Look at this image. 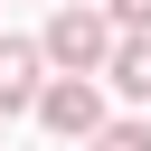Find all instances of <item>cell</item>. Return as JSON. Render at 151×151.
Masks as SVG:
<instances>
[{
    "label": "cell",
    "instance_id": "obj_1",
    "mask_svg": "<svg viewBox=\"0 0 151 151\" xmlns=\"http://www.w3.org/2000/svg\"><path fill=\"white\" fill-rule=\"evenodd\" d=\"M38 47H47V66H66V76H94V66H113V47H123V28L104 19V9H57L47 28H38Z\"/></svg>",
    "mask_w": 151,
    "mask_h": 151
},
{
    "label": "cell",
    "instance_id": "obj_2",
    "mask_svg": "<svg viewBox=\"0 0 151 151\" xmlns=\"http://www.w3.org/2000/svg\"><path fill=\"white\" fill-rule=\"evenodd\" d=\"M38 123H47L57 142H94V132H104V94H94V76H47Z\"/></svg>",
    "mask_w": 151,
    "mask_h": 151
},
{
    "label": "cell",
    "instance_id": "obj_3",
    "mask_svg": "<svg viewBox=\"0 0 151 151\" xmlns=\"http://www.w3.org/2000/svg\"><path fill=\"white\" fill-rule=\"evenodd\" d=\"M47 47L38 38H0V113H38V94H47Z\"/></svg>",
    "mask_w": 151,
    "mask_h": 151
},
{
    "label": "cell",
    "instance_id": "obj_4",
    "mask_svg": "<svg viewBox=\"0 0 151 151\" xmlns=\"http://www.w3.org/2000/svg\"><path fill=\"white\" fill-rule=\"evenodd\" d=\"M104 76H113V85H123V94H132V104H151V38H123V47H113V66H104Z\"/></svg>",
    "mask_w": 151,
    "mask_h": 151
},
{
    "label": "cell",
    "instance_id": "obj_5",
    "mask_svg": "<svg viewBox=\"0 0 151 151\" xmlns=\"http://www.w3.org/2000/svg\"><path fill=\"white\" fill-rule=\"evenodd\" d=\"M85 151H151V123H104Z\"/></svg>",
    "mask_w": 151,
    "mask_h": 151
},
{
    "label": "cell",
    "instance_id": "obj_6",
    "mask_svg": "<svg viewBox=\"0 0 151 151\" xmlns=\"http://www.w3.org/2000/svg\"><path fill=\"white\" fill-rule=\"evenodd\" d=\"M104 19H113L123 38H151V0H104Z\"/></svg>",
    "mask_w": 151,
    "mask_h": 151
}]
</instances>
